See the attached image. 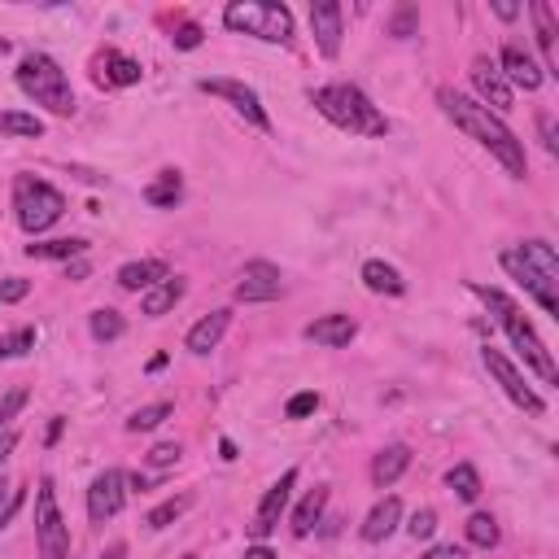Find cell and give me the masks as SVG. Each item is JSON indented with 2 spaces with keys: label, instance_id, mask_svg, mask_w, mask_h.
<instances>
[{
  "label": "cell",
  "instance_id": "cell-1",
  "mask_svg": "<svg viewBox=\"0 0 559 559\" xmlns=\"http://www.w3.org/2000/svg\"><path fill=\"white\" fill-rule=\"evenodd\" d=\"M437 105H442V114L450 123L459 127L463 136H472L481 149H490L498 162L507 166V175H516V180H525L529 175V158H525V145L516 140V132L503 123L498 114H490L481 101L463 97L455 88H437Z\"/></svg>",
  "mask_w": 559,
  "mask_h": 559
},
{
  "label": "cell",
  "instance_id": "cell-2",
  "mask_svg": "<svg viewBox=\"0 0 559 559\" xmlns=\"http://www.w3.org/2000/svg\"><path fill=\"white\" fill-rule=\"evenodd\" d=\"M311 105L328 118L332 127H341V132H350V136H372V140L389 136V118L380 114L372 105V97H367L363 88H354V83H328V88H315Z\"/></svg>",
  "mask_w": 559,
  "mask_h": 559
},
{
  "label": "cell",
  "instance_id": "cell-3",
  "mask_svg": "<svg viewBox=\"0 0 559 559\" xmlns=\"http://www.w3.org/2000/svg\"><path fill=\"white\" fill-rule=\"evenodd\" d=\"M472 293L481 297L485 306H490V311L498 315V324H503V332L511 337V346H516L520 354H525V363L533 367V372H538L546 385H559V367H555V359H551V350L542 346V337L538 332H533V324L525 319V311H520L516 302H511L507 293H498V289H490V284H468Z\"/></svg>",
  "mask_w": 559,
  "mask_h": 559
},
{
  "label": "cell",
  "instance_id": "cell-4",
  "mask_svg": "<svg viewBox=\"0 0 559 559\" xmlns=\"http://www.w3.org/2000/svg\"><path fill=\"white\" fill-rule=\"evenodd\" d=\"M18 88L27 92L35 105H44L49 114L57 118H70L75 114V88H70L66 70L53 62L49 53H27L18 66Z\"/></svg>",
  "mask_w": 559,
  "mask_h": 559
},
{
  "label": "cell",
  "instance_id": "cell-5",
  "mask_svg": "<svg viewBox=\"0 0 559 559\" xmlns=\"http://www.w3.org/2000/svg\"><path fill=\"white\" fill-rule=\"evenodd\" d=\"M223 27L267 44H293V14L284 5H271V0H232L223 9Z\"/></svg>",
  "mask_w": 559,
  "mask_h": 559
},
{
  "label": "cell",
  "instance_id": "cell-6",
  "mask_svg": "<svg viewBox=\"0 0 559 559\" xmlns=\"http://www.w3.org/2000/svg\"><path fill=\"white\" fill-rule=\"evenodd\" d=\"M14 214H18V228L40 236L49 232L57 219L66 214V197L57 193L49 180H35V175H18L14 180Z\"/></svg>",
  "mask_w": 559,
  "mask_h": 559
},
{
  "label": "cell",
  "instance_id": "cell-7",
  "mask_svg": "<svg viewBox=\"0 0 559 559\" xmlns=\"http://www.w3.org/2000/svg\"><path fill=\"white\" fill-rule=\"evenodd\" d=\"M35 542H40V559H70V533L62 511H57V494L49 477L40 481V494H35Z\"/></svg>",
  "mask_w": 559,
  "mask_h": 559
},
{
  "label": "cell",
  "instance_id": "cell-8",
  "mask_svg": "<svg viewBox=\"0 0 559 559\" xmlns=\"http://www.w3.org/2000/svg\"><path fill=\"white\" fill-rule=\"evenodd\" d=\"M481 359H485V367H490V376L498 380V385H503V394H507L511 402H516L520 411H529V415H546V402H542L538 394H533V385L525 380V372H520V367L511 363L503 350L485 346V350H481Z\"/></svg>",
  "mask_w": 559,
  "mask_h": 559
},
{
  "label": "cell",
  "instance_id": "cell-9",
  "mask_svg": "<svg viewBox=\"0 0 559 559\" xmlns=\"http://www.w3.org/2000/svg\"><path fill=\"white\" fill-rule=\"evenodd\" d=\"M197 88L210 92V97H219V101H228L249 127H258V132H271V118L263 110V97H258L249 83H241V79H201Z\"/></svg>",
  "mask_w": 559,
  "mask_h": 559
},
{
  "label": "cell",
  "instance_id": "cell-10",
  "mask_svg": "<svg viewBox=\"0 0 559 559\" xmlns=\"http://www.w3.org/2000/svg\"><path fill=\"white\" fill-rule=\"evenodd\" d=\"M498 263H503V271L511 280L525 284V289L533 293V302H538L546 315H559V284L546 280L533 263H525V254H520V249H503V254H498Z\"/></svg>",
  "mask_w": 559,
  "mask_h": 559
},
{
  "label": "cell",
  "instance_id": "cell-11",
  "mask_svg": "<svg viewBox=\"0 0 559 559\" xmlns=\"http://www.w3.org/2000/svg\"><path fill=\"white\" fill-rule=\"evenodd\" d=\"M123 503H127V477L118 468H105L88 490V520L92 525H105V520H114L123 511Z\"/></svg>",
  "mask_w": 559,
  "mask_h": 559
},
{
  "label": "cell",
  "instance_id": "cell-12",
  "mask_svg": "<svg viewBox=\"0 0 559 559\" xmlns=\"http://www.w3.org/2000/svg\"><path fill=\"white\" fill-rule=\"evenodd\" d=\"M284 293V280H280V267L276 263H245L241 280H236L232 297L236 302H276V297Z\"/></svg>",
  "mask_w": 559,
  "mask_h": 559
},
{
  "label": "cell",
  "instance_id": "cell-13",
  "mask_svg": "<svg viewBox=\"0 0 559 559\" xmlns=\"http://www.w3.org/2000/svg\"><path fill=\"white\" fill-rule=\"evenodd\" d=\"M293 485H297V468H289L284 477L271 485V490L263 494V503H258V516H254V525H249V538H271V529L280 525V516H284V507H289V498H293Z\"/></svg>",
  "mask_w": 559,
  "mask_h": 559
},
{
  "label": "cell",
  "instance_id": "cell-14",
  "mask_svg": "<svg viewBox=\"0 0 559 559\" xmlns=\"http://www.w3.org/2000/svg\"><path fill=\"white\" fill-rule=\"evenodd\" d=\"M472 88H477V97H481V105L490 114H507L511 110V88H507L498 62H490V57H477V62H472Z\"/></svg>",
  "mask_w": 559,
  "mask_h": 559
},
{
  "label": "cell",
  "instance_id": "cell-15",
  "mask_svg": "<svg viewBox=\"0 0 559 559\" xmlns=\"http://www.w3.org/2000/svg\"><path fill=\"white\" fill-rule=\"evenodd\" d=\"M92 70H97V83H105V88H132V83H140V62L118 49H101L97 62H92Z\"/></svg>",
  "mask_w": 559,
  "mask_h": 559
},
{
  "label": "cell",
  "instance_id": "cell-16",
  "mask_svg": "<svg viewBox=\"0 0 559 559\" xmlns=\"http://www.w3.org/2000/svg\"><path fill=\"white\" fill-rule=\"evenodd\" d=\"M498 70H503L507 88H525V92H538L542 88V66L533 62V57L525 49H516V44H507L503 57H498Z\"/></svg>",
  "mask_w": 559,
  "mask_h": 559
},
{
  "label": "cell",
  "instance_id": "cell-17",
  "mask_svg": "<svg viewBox=\"0 0 559 559\" xmlns=\"http://www.w3.org/2000/svg\"><path fill=\"white\" fill-rule=\"evenodd\" d=\"M311 31H315V44H319L324 57L341 53V5L337 0H319V5H311Z\"/></svg>",
  "mask_w": 559,
  "mask_h": 559
},
{
  "label": "cell",
  "instance_id": "cell-18",
  "mask_svg": "<svg viewBox=\"0 0 559 559\" xmlns=\"http://www.w3.org/2000/svg\"><path fill=\"white\" fill-rule=\"evenodd\" d=\"M302 337L315 341V346H328V350H346L350 341L359 337V324H354L350 315H324V319H315V324H306Z\"/></svg>",
  "mask_w": 559,
  "mask_h": 559
},
{
  "label": "cell",
  "instance_id": "cell-19",
  "mask_svg": "<svg viewBox=\"0 0 559 559\" xmlns=\"http://www.w3.org/2000/svg\"><path fill=\"white\" fill-rule=\"evenodd\" d=\"M166 276H171V267H166L162 258H140V263L118 267V284H123L127 293H149L153 284H162Z\"/></svg>",
  "mask_w": 559,
  "mask_h": 559
},
{
  "label": "cell",
  "instance_id": "cell-20",
  "mask_svg": "<svg viewBox=\"0 0 559 559\" xmlns=\"http://www.w3.org/2000/svg\"><path fill=\"white\" fill-rule=\"evenodd\" d=\"M228 324H232V311H210L206 319H197V324L188 328L184 346L193 350V354H210V350L223 341V332H228Z\"/></svg>",
  "mask_w": 559,
  "mask_h": 559
},
{
  "label": "cell",
  "instance_id": "cell-21",
  "mask_svg": "<svg viewBox=\"0 0 559 559\" xmlns=\"http://www.w3.org/2000/svg\"><path fill=\"white\" fill-rule=\"evenodd\" d=\"M411 468V446H402V442H394V446H385L380 455L372 459V485L376 490H389L402 472Z\"/></svg>",
  "mask_w": 559,
  "mask_h": 559
},
{
  "label": "cell",
  "instance_id": "cell-22",
  "mask_svg": "<svg viewBox=\"0 0 559 559\" xmlns=\"http://www.w3.org/2000/svg\"><path fill=\"white\" fill-rule=\"evenodd\" d=\"M398 525H402V503H398L394 494H389V498H380V503L367 511V520H363V542H385Z\"/></svg>",
  "mask_w": 559,
  "mask_h": 559
},
{
  "label": "cell",
  "instance_id": "cell-23",
  "mask_svg": "<svg viewBox=\"0 0 559 559\" xmlns=\"http://www.w3.org/2000/svg\"><path fill=\"white\" fill-rule=\"evenodd\" d=\"M529 14H533V35H538V44H542V75H555V66H559V57H555V9L546 5V0H533L529 5Z\"/></svg>",
  "mask_w": 559,
  "mask_h": 559
},
{
  "label": "cell",
  "instance_id": "cell-24",
  "mask_svg": "<svg viewBox=\"0 0 559 559\" xmlns=\"http://www.w3.org/2000/svg\"><path fill=\"white\" fill-rule=\"evenodd\" d=\"M184 289H188V284L180 276H166L162 284H153L149 293H140V311H145L149 319H162L166 311H175V306H180Z\"/></svg>",
  "mask_w": 559,
  "mask_h": 559
},
{
  "label": "cell",
  "instance_id": "cell-25",
  "mask_svg": "<svg viewBox=\"0 0 559 559\" xmlns=\"http://www.w3.org/2000/svg\"><path fill=\"white\" fill-rule=\"evenodd\" d=\"M363 284L372 293H389V297H402L407 293V280L398 276V267H389L385 258H367L363 263Z\"/></svg>",
  "mask_w": 559,
  "mask_h": 559
},
{
  "label": "cell",
  "instance_id": "cell-26",
  "mask_svg": "<svg viewBox=\"0 0 559 559\" xmlns=\"http://www.w3.org/2000/svg\"><path fill=\"white\" fill-rule=\"evenodd\" d=\"M145 201H149V206H158V210H175V206H180V201H184L180 171H158V180L145 188Z\"/></svg>",
  "mask_w": 559,
  "mask_h": 559
},
{
  "label": "cell",
  "instance_id": "cell-27",
  "mask_svg": "<svg viewBox=\"0 0 559 559\" xmlns=\"http://www.w3.org/2000/svg\"><path fill=\"white\" fill-rule=\"evenodd\" d=\"M88 241L83 236H57V241H35L27 245V258H53V263H70V258H79Z\"/></svg>",
  "mask_w": 559,
  "mask_h": 559
},
{
  "label": "cell",
  "instance_id": "cell-28",
  "mask_svg": "<svg viewBox=\"0 0 559 559\" xmlns=\"http://www.w3.org/2000/svg\"><path fill=\"white\" fill-rule=\"evenodd\" d=\"M324 507H328V485H319V490H311L302 498V507L293 511V533L297 538H306L315 525H319V516H324Z\"/></svg>",
  "mask_w": 559,
  "mask_h": 559
},
{
  "label": "cell",
  "instance_id": "cell-29",
  "mask_svg": "<svg viewBox=\"0 0 559 559\" xmlns=\"http://www.w3.org/2000/svg\"><path fill=\"white\" fill-rule=\"evenodd\" d=\"M0 136H18V140H40L44 136V123L35 114H22V110H5L0 114Z\"/></svg>",
  "mask_w": 559,
  "mask_h": 559
},
{
  "label": "cell",
  "instance_id": "cell-30",
  "mask_svg": "<svg viewBox=\"0 0 559 559\" xmlns=\"http://www.w3.org/2000/svg\"><path fill=\"white\" fill-rule=\"evenodd\" d=\"M446 485H450V494L463 498V503H477L481 498V477H477L472 463H455V468L446 472Z\"/></svg>",
  "mask_w": 559,
  "mask_h": 559
},
{
  "label": "cell",
  "instance_id": "cell-31",
  "mask_svg": "<svg viewBox=\"0 0 559 559\" xmlns=\"http://www.w3.org/2000/svg\"><path fill=\"white\" fill-rule=\"evenodd\" d=\"M88 328H92V337H97V341H118L127 332V319L118 311H110V306H101V311H92Z\"/></svg>",
  "mask_w": 559,
  "mask_h": 559
},
{
  "label": "cell",
  "instance_id": "cell-32",
  "mask_svg": "<svg viewBox=\"0 0 559 559\" xmlns=\"http://www.w3.org/2000/svg\"><path fill=\"white\" fill-rule=\"evenodd\" d=\"M498 520L490 516V511H477V516H468V542L481 546V551H490V546H498Z\"/></svg>",
  "mask_w": 559,
  "mask_h": 559
},
{
  "label": "cell",
  "instance_id": "cell-33",
  "mask_svg": "<svg viewBox=\"0 0 559 559\" xmlns=\"http://www.w3.org/2000/svg\"><path fill=\"white\" fill-rule=\"evenodd\" d=\"M188 507H193V494H175V498H166L162 507H153V511H149L145 525H149V529H166L171 520H180Z\"/></svg>",
  "mask_w": 559,
  "mask_h": 559
},
{
  "label": "cell",
  "instance_id": "cell-34",
  "mask_svg": "<svg viewBox=\"0 0 559 559\" xmlns=\"http://www.w3.org/2000/svg\"><path fill=\"white\" fill-rule=\"evenodd\" d=\"M171 415H175L171 402H153V407L132 411V420H127V428H132V433H153V428H158L162 420H171Z\"/></svg>",
  "mask_w": 559,
  "mask_h": 559
},
{
  "label": "cell",
  "instance_id": "cell-35",
  "mask_svg": "<svg viewBox=\"0 0 559 559\" xmlns=\"http://www.w3.org/2000/svg\"><path fill=\"white\" fill-rule=\"evenodd\" d=\"M27 350H35V328H18L9 337H0V359H22Z\"/></svg>",
  "mask_w": 559,
  "mask_h": 559
},
{
  "label": "cell",
  "instance_id": "cell-36",
  "mask_svg": "<svg viewBox=\"0 0 559 559\" xmlns=\"http://www.w3.org/2000/svg\"><path fill=\"white\" fill-rule=\"evenodd\" d=\"M420 27V9L415 5H402L398 14H394V22H389V35H398V40H407V35Z\"/></svg>",
  "mask_w": 559,
  "mask_h": 559
},
{
  "label": "cell",
  "instance_id": "cell-37",
  "mask_svg": "<svg viewBox=\"0 0 559 559\" xmlns=\"http://www.w3.org/2000/svg\"><path fill=\"white\" fill-rule=\"evenodd\" d=\"M433 529H437V511H433V507H420V511L411 516V525H407V533H411L415 542H420V538H433Z\"/></svg>",
  "mask_w": 559,
  "mask_h": 559
},
{
  "label": "cell",
  "instance_id": "cell-38",
  "mask_svg": "<svg viewBox=\"0 0 559 559\" xmlns=\"http://www.w3.org/2000/svg\"><path fill=\"white\" fill-rule=\"evenodd\" d=\"M315 407H319V394H315V389H306V394H293V398H289L284 415H289V420H306V415H311Z\"/></svg>",
  "mask_w": 559,
  "mask_h": 559
},
{
  "label": "cell",
  "instance_id": "cell-39",
  "mask_svg": "<svg viewBox=\"0 0 559 559\" xmlns=\"http://www.w3.org/2000/svg\"><path fill=\"white\" fill-rule=\"evenodd\" d=\"M180 455H184L180 442H162V446H153L145 459H149V468H171V463H180Z\"/></svg>",
  "mask_w": 559,
  "mask_h": 559
},
{
  "label": "cell",
  "instance_id": "cell-40",
  "mask_svg": "<svg viewBox=\"0 0 559 559\" xmlns=\"http://www.w3.org/2000/svg\"><path fill=\"white\" fill-rule=\"evenodd\" d=\"M27 293H31V280H22V276L0 280V306H14V302H22Z\"/></svg>",
  "mask_w": 559,
  "mask_h": 559
},
{
  "label": "cell",
  "instance_id": "cell-41",
  "mask_svg": "<svg viewBox=\"0 0 559 559\" xmlns=\"http://www.w3.org/2000/svg\"><path fill=\"white\" fill-rule=\"evenodd\" d=\"M201 40H206V35H201L197 22H180V27H175V35H171V44H175V49H197Z\"/></svg>",
  "mask_w": 559,
  "mask_h": 559
},
{
  "label": "cell",
  "instance_id": "cell-42",
  "mask_svg": "<svg viewBox=\"0 0 559 559\" xmlns=\"http://www.w3.org/2000/svg\"><path fill=\"white\" fill-rule=\"evenodd\" d=\"M22 407H27V389H14V394H5V402H0V428L14 420Z\"/></svg>",
  "mask_w": 559,
  "mask_h": 559
},
{
  "label": "cell",
  "instance_id": "cell-43",
  "mask_svg": "<svg viewBox=\"0 0 559 559\" xmlns=\"http://www.w3.org/2000/svg\"><path fill=\"white\" fill-rule=\"evenodd\" d=\"M538 132H542L546 153H555V149H559V136H555V114H551V110H542V114H538Z\"/></svg>",
  "mask_w": 559,
  "mask_h": 559
},
{
  "label": "cell",
  "instance_id": "cell-44",
  "mask_svg": "<svg viewBox=\"0 0 559 559\" xmlns=\"http://www.w3.org/2000/svg\"><path fill=\"white\" fill-rule=\"evenodd\" d=\"M22 503H27V494H22V485H18V490H9V503L0 507V529H9V520L18 516V507H22Z\"/></svg>",
  "mask_w": 559,
  "mask_h": 559
},
{
  "label": "cell",
  "instance_id": "cell-45",
  "mask_svg": "<svg viewBox=\"0 0 559 559\" xmlns=\"http://www.w3.org/2000/svg\"><path fill=\"white\" fill-rule=\"evenodd\" d=\"M424 559H468V555H463V546L442 542V546H433V551H424Z\"/></svg>",
  "mask_w": 559,
  "mask_h": 559
},
{
  "label": "cell",
  "instance_id": "cell-46",
  "mask_svg": "<svg viewBox=\"0 0 559 559\" xmlns=\"http://www.w3.org/2000/svg\"><path fill=\"white\" fill-rule=\"evenodd\" d=\"M14 446H18V433H0V463L14 455Z\"/></svg>",
  "mask_w": 559,
  "mask_h": 559
},
{
  "label": "cell",
  "instance_id": "cell-47",
  "mask_svg": "<svg viewBox=\"0 0 559 559\" xmlns=\"http://www.w3.org/2000/svg\"><path fill=\"white\" fill-rule=\"evenodd\" d=\"M245 559H280V555L271 551V546H263V542H258V546H249V551H245Z\"/></svg>",
  "mask_w": 559,
  "mask_h": 559
},
{
  "label": "cell",
  "instance_id": "cell-48",
  "mask_svg": "<svg viewBox=\"0 0 559 559\" xmlns=\"http://www.w3.org/2000/svg\"><path fill=\"white\" fill-rule=\"evenodd\" d=\"M66 276L70 280H83V276H88V267H83V263H66Z\"/></svg>",
  "mask_w": 559,
  "mask_h": 559
},
{
  "label": "cell",
  "instance_id": "cell-49",
  "mask_svg": "<svg viewBox=\"0 0 559 559\" xmlns=\"http://www.w3.org/2000/svg\"><path fill=\"white\" fill-rule=\"evenodd\" d=\"M219 455H223V459H228V463H232V459H236V446H232V442H228V437H223V442H219Z\"/></svg>",
  "mask_w": 559,
  "mask_h": 559
},
{
  "label": "cell",
  "instance_id": "cell-50",
  "mask_svg": "<svg viewBox=\"0 0 559 559\" xmlns=\"http://www.w3.org/2000/svg\"><path fill=\"white\" fill-rule=\"evenodd\" d=\"M494 14H498V18H516L520 9H516V5H494Z\"/></svg>",
  "mask_w": 559,
  "mask_h": 559
},
{
  "label": "cell",
  "instance_id": "cell-51",
  "mask_svg": "<svg viewBox=\"0 0 559 559\" xmlns=\"http://www.w3.org/2000/svg\"><path fill=\"white\" fill-rule=\"evenodd\" d=\"M9 53V40H0V57H5Z\"/></svg>",
  "mask_w": 559,
  "mask_h": 559
},
{
  "label": "cell",
  "instance_id": "cell-52",
  "mask_svg": "<svg viewBox=\"0 0 559 559\" xmlns=\"http://www.w3.org/2000/svg\"><path fill=\"white\" fill-rule=\"evenodd\" d=\"M0 494H9V485H5V481H0Z\"/></svg>",
  "mask_w": 559,
  "mask_h": 559
}]
</instances>
